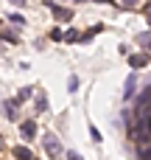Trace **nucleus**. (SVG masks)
<instances>
[{
	"mask_svg": "<svg viewBox=\"0 0 151 160\" xmlns=\"http://www.w3.org/2000/svg\"><path fill=\"white\" fill-rule=\"evenodd\" d=\"M45 152H48V158H59L62 155V143H59L56 135H48L45 138Z\"/></svg>",
	"mask_w": 151,
	"mask_h": 160,
	"instance_id": "obj_1",
	"label": "nucleus"
},
{
	"mask_svg": "<svg viewBox=\"0 0 151 160\" xmlns=\"http://www.w3.org/2000/svg\"><path fill=\"white\" fill-rule=\"evenodd\" d=\"M20 135H22L25 141H34V138H36V121H22V124H20Z\"/></svg>",
	"mask_w": 151,
	"mask_h": 160,
	"instance_id": "obj_2",
	"label": "nucleus"
},
{
	"mask_svg": "<svg viewBox=\"0 0 151 160\" xmlns=\"http://www.w3.org/2000/svg\"><path fill=\"white\" fill-rule=\"evenodd\" d=\"M45 3H48V8H50L59 20H73V11H70V8H62V6H56L53 0H45Z\"/></svg>",
	"mask_w": 151,
	"mask_h": 160,
	"instance_id": "obj_3",
	"label": "nucleus"
},
{
	"mask_svg": "<svg viewBox=\"0 0 151 160\" xmlns=\"http://www.w3.org/2000/svg\"><path fill=\"white\" fill-rule=\"evenodd\" d=\"M149 107H151V87H146V90H143V96L137 98V112H146Z\"/></svg>",
	"mask_w": 151,
	"mask_h": 160,
	"instance_id": "obj_4",
	"label": "nucleus"
},
{
	"mask_svg": "<svg viewBox=\"0 0 151 160\" xmlns=\"http://www.w3.org/2000/svg\"><path fill=\"white\" fill-rule=\"evenodd\" d=\"M3 110H6V118L8 121H17V101H6Z\"/></svg>",
	"mask_w": 151,
	"mask_h": 160,
	"instance_id": "obj_5",
	"label": "nucleus"
},
{
	"mask_svg": "<svg viewBox=\"0 0 151 160\" xmlns=\"http://www.w3.org/2000/svg\"><path fill=\"white\" fill-rule=\"evenodd\" d=\"M146 62H149V56H143V53H140V56H137V53H134V56H129V65H132L134 70H137V68H143Z\"/></svg>",
	"mask_w": 151,
	"mask_h": 160,
	"instance_id": "obj_6",
	"label": "nucleus"
},
{
	"mask_svg": "<svg viewBox=\"0 0 151 160\" xmlns=\"http://www.w3.org/2000/svg\"><path fill=\"white\" fill-rule=\"evenodd\" d=\"M134 82H137V76L132 73V76L126 79V90H123V96H126V98H132V93H134Z\"/></svg>",
	"mask_w": 151,
	"mask_h": 160,
	"instance_id": "obj_7",
	"label": "nucleus"
},
{
	"mask_svg": "<svg viewBox=\"0 0 151 160\" xmlns=\"http://www.w3.org/2000/svg\"><path fill=\"white\" fill-rule=\"evenodd\" d=\"M14 155H17L20 160H34V155H31V152H28L25 146H17V149H14Z\"/></svg>",
	"mask_w": 151,
	"mask_h": 160,
	"instance_id": "obj_8",
	"label": "nucleus"
},
{
	"mask_svg": "<svg viewBox=\"0 0 151 160\" xmlns=\"http://www.w3.org/2000/svg\"><path fill=\"white\" fill-rule=\"evenodd\" d=\"M31 96H34V87H22V90H20V96H17V98H20V101H28V98H31Z\"/></svg>",
	"mask_w": 151,
	"mask_h": 160,
	"instance_id": "obj_9",
	"label": "nucleus"
},
{
	"mask_svg": "<svg viewBox=\"0 0 151 160\" xmlns=\"http://www.w3.org/2000/svg\"><path fill=\"white\" fill-rule=\"evenodd\" d=\"M45 107H48V101H45V96L39 93V96H36V112H42Z\"/></svg>",
	"mask_w": 151,
	"mask_h": 160,
	"instance_id": "obj_10",
	"label": "nucleus"
},
{
	"mask_svg": "<svg viewBox=\"0 0 151 160\" xmlns=\"http://www.w3.org/2000/svg\"><path fill=\"white\" fill-rule=\"evenodd\" d=\"M62 39H67V42H76V39H78V34H76V31H67V34H62Z\"/></svg>",
	"mask_w": 151,
	"mask_h": 160,
	"instance_id": "obj_11",
	"label": "nucleus"
},
{
	"mask_svg": "<svg viewBox=\"0 0 151 160\" xmlns=\"http://www.w3.org/2000/svg\"><path fill=\"white\" fill-rule=\"evenodd\" d=\"M90 135H92V141H95V143H101V138H104V135H101L95 127H90Z\"/></svg>",
	"mask_w": 151,
	"mask_h": 160,
	"instance_id": "obj_12",
	"label": "nucleus"
},
{
	"mask_svg": "<svg viewBox=\"0 0 151 160\" xmlns=\"http://www.w3.org/2000/svg\"><path fill=\"white\" fill-rule=\"evenodd\" d=\"M67 87H70V93H73V90L78 87V76H70V84H67Z\"/></svg>",
	"mask_w": 151,
	"mask_h": 160,
	"instance_id": "obj_13",
	"label": "nucleus"
},
{
	"mask_svg": "<svg viewBox=\"0 0 151 160\" xmlns=\"http://www.w3.org/2000/svg\"><path fill=\"white\" fill-rule=\"evenodd\" d=\"M70 160H84L81 155H76V152H70Z\"/></svg>",
	"mask_w": 151,
	"mask_h": 160,
	"instance_id": "obj_14",
	"label": "nucleus"
},
{
	"mask_svg": "<svg viewBox=\"0 0 151 160\" xmlns=\"http://www.w3.org/2000/svg\"><path fill=\"white\" fill-rule=\"evenodd\" d=\"M11 3H14V6H25V0H11Z\"/></svg>",
	"mask_w": 151,
	"mask_h": 160,
	"instance_id": "obj_15",
	"label": "nucleus"
},
{
	"mask_svg": "<svg viewBox=\"0 0 151 160\" xmlns=\"http://www.w3.org/2000/svg\"><path fill=\"white\" fill-rule=\"evenodd\" d=\"M149 25H151V17H149Z\"/></svg>",
	"mask_w": 151,
	"mask_h": 160,
	"instance_id": "obj_16",
	"label": "nucleus"
}]
</instances>
